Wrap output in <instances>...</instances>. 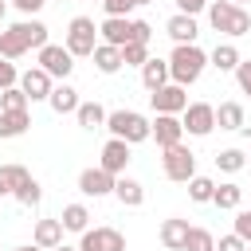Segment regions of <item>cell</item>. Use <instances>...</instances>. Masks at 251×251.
Returning <instances> with one entry per match:
<instances>
[{
    "instance_id": "obj_1",
    "label": "cell",
    "mask_w": 251,
    "mask_h": 251,
    "mask_svg": "<svg viewBox=\"0 0 251 251\" xmlns=\"http://www.w3.org/2000/svg\"><path fill=\"white\" fill-rule=\"evenodd\" d=\"M204 67H208V55H204L196 43H180V47H173V55H169V78H173L176 86H192V82L204 75Z\"/></svg>"
},
{
    "instance_id": "obj_2",
    "label": "cell",
    "mask_w": 251,
    "mask_h": 251,
    "mask_svg": "<svg viewBox=\"0 0 251 251\" xmlns=\"http://www.w3.org/2000/svg\"><path fill=\"white\" fill-rule=\"evenodd\" d=\"M106 129H110V137H122L126 145H141L153 137V122L137 110H114L106 118Z\"/></svg>"
},
{
    "instance_id": "obj_3",
    "label": "cell",
    "mask_w": 251,
    "mask_h": 251,
    "mask_svg": "<svg viewBox=\"0 0 251 251\" xmlns=\"http://www.w3.org/2000/svg\"><path fill=\"white\" fill-rule=\"evenodd\" d=\"M208 20H212L216 31H224V35H231V39L251 31V12H247V8H235L231 0H212V4H208Z\"/></svg>"
},
{
    "instance_id": "obj_4",
    "label": "cell",
    "mask_w": 251,
    "mask_h": 251,
    "mask_svg": "<svg viewBox=\"0 0 251 251\" xmlns=\"http://www.w3.org/2000/svg\"><path fill=\"white\" fill-rule=\"evenodd\" d=\"M102 39H98V27H94V20H86V16H75L71 24H67V51L75 55V59H86V55H94V47H98Z\"/></svg>"
},
{
    "instance_id": "obj_5",
    "label": "cell",
    "mask_w": 251,
    "mask_h": 251,
    "mask_svg": "<svg viewBox=\"0 0 251 251\" xmlns=\"http://www.w3.org/2000/svg\"><path fill=\"white\" fill-rule=\"evenodd\" d=\"M161 169H165V176L169 180H180V184H188L192 176H196V153L180 141V145H173V149H165V157H161Z\"/></svg>"
},
{
    "instance_id": "obj_6",
    "label": "cell",
    "mask_w": 251,
    "mask_h": 251,
    "mask_svg": "<svg viewBox=\"0 0 251 251\" xmlns=\"http://www.w3.org/2000/svg\"><path fill=\"white\" fill-rule=\"evenodd\" d=\"M180 122H184V133L208 137V133L216 129V106H208V102H188V110L180 114Z\"/></svg>"
},
{
    "instance_id": "obj_7",
    "label": "cell",
    "mask_w": 251,
    "mask_h": 251,
    "mask_svg": "<svg viewBox=\"0 0 251 251\" xmlns=\"http://www.w3.org/2000/svg\"><path fill=\"white\" fill-rule=\"evenodd\" d=\"M39 67H43L51 78H63V82H67V75L75 71V55H71L67 47L47 43V47H39Z\"/></svg>"
},
{
    "instance_id": "obj_8",
    "label": "cell",
    "mask_w": 251,
    "mask_h": 251,
    "mask_svg": "<svg viewBox=\"0 0 251 251\" xmlns=\"http://www.w3.org/2000/svg\"><path fill=\"white\" fill-rule=\"evenodd\" d=\"M149 102H153V110L157 114H184L188 110V94H184V86H176V82H169V86H161V90H153L149 94Z\"/></svg>"
},
{
    "instance_id": "obj_9",
    "label": "cell",
    "mask_w": 251,
    "mask_h": 251,
    "mask_svg": "<svg viewBox=\"0 0 251 251\" xmlns=\"http://www.w3.org/2000/svg\"><path fill=\"white\" fill-rule=\"evenodd\" d=\"M20 90L27 94V102H47L51 90H55V82H51V75L43 67H31V71L20 75Z\"/></svg>"
},
{
    "instance_id": "obj_10",
    "label": "cell",
    "mask_w": 251,
    "mask_h": 251,
    "mask_svg": "<svg viewBox=\"0 0 251 251\" xmlns=\"http://www.w3.org/2000/svg\"><path fill=\"white\" fill-rule=\"evenodd\" d=\"M114 184H118V176H110L102 165H98V169H82V173H78V192H82V196H94V200H98V196H110V192H114Z\"/></svg>"
},
{
    "instance_id": "obj_11",
    "label": "cell",
    "mask_w": 251,
    "mask_h": 251,
    "mask_svg": "<svg viewBox=\"0 0 251 251\" xmlns=\"http://www.w3.org/2000/svg\"><path fill=\"white\" fill-rule=\"evenodd\" d=\"M98 35H102V43H110V47H126V43H133V20H126V16H106V20L98 24Z\"/></svg>"
},
{
    "instance_id": "obj_12",
    "label": "cell",
    "mask_w": 251,
    "mask_h": 251,
    "mask_svg": "<svg viewBox=\"0 0 251 251\" xmlns=\"http://www.w3.org/2000/svg\"><path fill=\"white\" fill-rule=\"evenodd\" d=\"M180 137H184V122H180L176 114H157V118H153V141H157L161 149L180 145Z\"/></svg>"
},
{
    "instance_id": "obj_13",
    "label": "cell",
    "mask_w": 251,
    "mask_h": 251,
    "mask_svg": "<svg viewBox=\"0 0 251 251\" xmlns=\"http://www.w3.org/2000/svg\"><path fill=\"white\" fill-rule=\"evenodd\" d=\"M110 176H126V165H129V145L122 141V137H110L106 145H102V161H98Z\"/></svg>"
},
{
    "instance_id": "obj_14",
    "label": "cell",
    "mask_w": 251,
    "mask_h": 251,
    "mask_svg": "<svg viewBox=\"0 0 251 251\" xmlns=\"http://www.w3.org/2000/svg\"><path fill=\"white\" fill-rule=\"evenodd\" d=\"M165 31H169V39H173L176 47H180V43H196V35H200V27H196V16H184V12L169 16Z\"/></svg>"
},
{
    "instance_id": "obj_15",
    "label": "cell",
    "mask_w": 251,
    "mask_h": 251,
    "mask_svg": "<svg viewBox=\"0 0 251 251\" xmlns=\"http://www.w3.org/2000/svg\"><path fill=\"white\" fill-rule=\"evenodd\" d=\"M188 220H180V216H169L165 224H161V243H165V251H184V243H188Z\"/></svg>"
},
{
    "instance_id": "obj_16",
    "label": "cell",
    "mask_w": 251,
    "mask_h": 251,
    "mask_svg": "<svg viewBox=\"0 0 251 251\" xmlns=\"http://www.w3.org/2000/svg\"><path fill=\"white\" fill-rule=\"evenodd\" d=\"M47 106L55 110V114H78V90L71 86V82H59L55 90H51V98H47Z\"/></svg>"
},
{
    "instance_id": "obj_17",
    "label": "cell",
    "mask_w": 251,
    "mask_h": 251,
    "mask_svg": "<svg viewBox=\"0 0 251 251\" xmlns=\"http://www.w3.org/2000/svg\"><path fill=\"white\" fill-rule=\"evenodd\" d=\"M63 220H39L35 224V247H43V251H55V247H63Z\"/></svg>"
},
{
    "instance_id": "obj_18",
    "label": "cell",
    "mask_w": 251,
    "mask_h": 251,
    "mask_svg": "<svg viewBox=\"0 0 251 251\" xmlns=\"http://www.w3.org/2000/svg\"><path fill=\"white\" fill-rule=\"evenodd\" d=\"M90 59H94V67H98L102 75H118V71L126 67V63H122V47H110V43H98Z\"/></svg>"
},
{
    "instance_id": "obj_19",
    "label": "cell",
    "mask_w": 251,
    "mask_h": 251,
    "mask_svg": "<svg viewBox=\"0 0 251 251\" xmlns=\"http://www.w3.org/2000/svg\"><path fill=\"white\" fill-rule=\"evenodd\" d=\"M141 82H145L149 94L161 90V86H169V59H149V63L141 67Z\"/></svg>"
},
{
    "instance_id": "obj_20",
    "label": "cell",
    "mask_w": 251,
    "mask_h": 251,
    "mask_svg": "<svg viewBox=\"0 0 251 251\" xmlns=\"http://www.w3.org/2000/svg\"><path fill=\"white\" fill-rule=\"evenodd\" d=\"M114 196H118L126 208H141V200H145V188H141V180H133V176H118V184H114Z\"/></svg>"
},
{
    "instance_id": "obj_21",
    "label": "cell",
    "mask_w": 251,
    "mask_h": 251,
    "mask_svg": "<svg viewBox=\"0 0 251 251\" xmlns=\"http://www.w3.org/2000/svg\"><path fill=\"white\" fill-rule=\"evenodd\" d=\"M27 126H31L27 110H16V114L0 110V137H4V141H8V137H24V133H27Z\"/></svg>"
},
{
    "instance_id": "obj_22",
    "label": "cell",
    "mask_w": 251,
    "mask_h": 251,
    "mask_svg": "<svg viewBox=\"0 0 251 251\" xmlns=\"http://www.w3.org/2000/svg\"><path fill=\"white\" fill-rule=\"evenodd\" d=\"M208 63H212L216 71H235L243 59H239V47H235V43H216V51L208 55Z\"/></svg>"
},
{
    "instance_id": "obj_23",
    "label": "cell",
    "mask_w": 251,
    "mask_h": 251,
    "mask_svg": "<svg viewBox=\"0 0 251 251\" xmlns=\"http://www.w3.org/2000/svg\"><path fill=\"white\" fill-rule=\"evenodd\" d=\"M216 126L220 129H243L247 122H243V106L239 102H220L216 106Z\"/></svg>"
},
{
    "instance_id": "obj_24",
    "label": "cell",
    "mask_w": 251,
    "mask_h": 251,
    "mask_svg": "<svg viewBox=\"0 0 251 251\" xmlns=\"http://www.w3.org/2000/svg\"><path fill=\"white\" fill-rule=\"evenodd\" d=\"M31 173L24 165H0V196H16V188L27 180Z\"/></svg>"
},
{
    "instance_id": "obj_25",
    "label": "cell",
    "mask_w": 251,
    "mask_h": 251,
    "mask_svg": "<svg viewBox=\"0 0 251 251\" xmlns=\"http://www.w3.org/2000/svg\"><path fill=\"white\" fill-rule=\"evenodd\" d=\"M16 31L24 35V43H27V47H35V51H39V47H47V24H39V20H20V24H16Z\"/></svg>"
},
{
    "instance_id": "obj_26",
    "label": "cell",
    "mask_w": 251,
    "mask_h": 251,
    "mask_svg": "<svg viewBox=\"0 0 251 251\" xmlns=\"http://www.w3.org/2000/svg\"><path fill=\"white\" fill-rule=\"evenodd\" d=\"M75 118H78V126H82V129H102V126H106V118H110V114H106V110H102V106H98V102H82V106H78V114H75Z\"/></svg>"
},
{
    "instance_id": "obj_27",
    "label": "cell",
    "mask_w": 251,
    "mask_h": 251,
    "mask_svg": "<svg viewBox=\"0 0 251 251\" xmlns=\"http://www.w3.org/2000/svg\"><path fill=\"white\" fill-rule=\"evenodd\" d=\"M59 220H63V227H67V231H78V235H82V231H86V224H90V212H86V204H67Z\"/></svg>"
},
{
    "instance_id": "obj_28",
    "label": "cell",
    "mask_w": 251,
    "mask_h": 251,
    "mask_svg": "<svg viewBox=\"0 0 251 251\" xmlns=\"http://www.w3.org/2000/svg\"><path fill=\"white\" fill-rule=\"evenodd\" d=\"M24 51H27V43H24V35L16 31V24H12L8 31H0V55H4V59H20Z\"/></svg>"
},
{
    "instance_id": "obj_29",
    "label": "cell",
    "mask_w": 251,
    "mask_h": 251,
    "mask_svg": "<svg viewBox=\"0 0 251 251\" xmlns=\"http://www.w3.org/2000/svg\"><path fill=\"white\" fill-rule=\"evenodd\" d=\"M239 200H243V188H239L235 180L216 184V196H212V204H216V208H239Z\"/></svg>"
},
{
    "instance_id": "obj_30",
    "label": "cell",
    "mask_w": 251,
    "mask_h": 251,
    "mask_svg": "<svg viewBox=\"0 0 251 251\" xmlns=\"http://www.w3.org/2000/svg\"><path fill=\"white\" fill-rule=\"evenodd\" d=\"M188 196H192L196 204H212V196H216V180H212V176H192V180H188Z\"/></svg>"
},
{
    "instance_id": "obj_31",
    "label": "cell",
    "mask_w": 251,
    "mask_h": 251,
    "mask_svg": "<svg viewBox=\"0 0 251 251\" xmlns=\"http://www.w3.org/2000/svg\"><path fill=\"white\" fill-rule=\"evenodd\" d=\"M16 200H20L24 208H35V204L43 200V188H39V180H35V176H27V180L16 188Z\"/></svg>"
},
{
    "instance_id": "obj_32",
    "label": "cell",
    "mask_w": 251,
    "mask_h": 251,
    "mask_svg": "<svg viewBox=\"0 0 251 251\" xmlns=\"http://www.w3.org/2000/svg\"><path fill=\"white\" fill-rule=\"evenodd\" d=\"M122 63L126 67H145L149 63V43H126L122 47Z\"/></svg>"
},
{
    "instance_id": "obj_33",
    "label": "cell",
    "mask_w": 251,
    "mask_h": 251,
    "mask_svg": "<svg viewBox=\"0 0 251 251\" xmlns=\"http://www.w3.org/2000/svg\"><path fill=\"white\" fill-rule=\"evenodd\" d=\"M0 110H8V114H16V110H27V94H24L20 86H8V90H0Z\"/></svg>"
},
{
    "instance_id": "obj_34",
    "label": "cell",
    "mask_w": 251,
    "mask_h": 251,
    "mask_svg": "<svg viewBox=\"0 0 251 251\" xmlns=\"http://www.w3.org/2000/svg\"><path fill=\"white\" fill-rule=\"evenodd\" d=\"M216 165H220V173H239L247 165V157H243V149H224V153H216Z\"/></svg>"
},
{
    "instance_id": "obj_35",
    "label": "cell",
    "mask_w": 251,
    "mask_h": 251,
    "mask_svg": "<svg viewBox=\"0 0 251 251\" xmlns=\"http://www.w3.org/2000/svg\"><path fill=\"white\" fill-rule=\"evenodd\" d=\"M184 251H216V239H212V231H208V227H192V231H188V243H184Z\"/></svg>"
},
{
    "instance_id": "obj_36",
    "label": "cell",
    "mask_w": 251,
    "mask_h": 251,
    "mask_svg": "<svg viewBox=\"0 0 251 251\" xmlns=\"http://www.w3.org/2000/svg\"><path fill=\"white\" fill-rule=\"evenodd\" d=\"M102 231V251H126V235L118 227H98Z\"/></svg>"
},
{
    "instance_id": "obj_37",
    "label": "cell",
    "mask_w": 251,
    "mask_h": 251,
    "mask_svg": "<svg viewBox=\"0 0 251 251\" xmlns=\"http://www.w3.org/2000/svg\"><path fill=\"white\" fill-rule=\"evenodd\" d=\"M16 82H20V71H16V63L0 55V90H8V86H16Z\"/></svg>"
},
{
    "instance_id": "obj_38",
    "label": "cell",
    "mask_w": 251,
    "mask_h": 251,
    "mask_svg": "<svg viewBox=\"0 0 251 251\" xmlns=\"http://www.w3.org/2000/svg\"><path fill=\"white\" fill-rule=\"evenodd\" d=\"M102 8H106V16H126L129 20V12L137 8V0H102Z\"/></svg>"
},
{
    "instance_id": "obj_39",
    "label": "cell",
    "mask_w": 251,
    "mask_h": 251,
    "mask_svg": "<svg viewBox=\"0 0 251 251\" xmlns=\"http://www.w3.org/2000/svg\"><path fill=\"white\" fill-rule=\"evenodd\" d=\"M78 251H102V231L98 227H86L82 239H78Z\"/></svg>"
},
{
    "instance_id": "obj_40",
    "label": "cell",
    "mask_w": 251,
    "mask_h": 251,
    "mask_svg": "<svg viewBox=\"0 0 251 251\" xmlns=\"http://www.w3.org/2000/svg\"><path fill=\"white\" fill-rule=\"evenodd\" d=\"M235 235H239L243 243H251V208H247V212H235Z\"/></svg>"
},
{
    "instance_id": "obj_41",
    "label": "cell",
    "mask_w": 251,
    "mask_h": 251,
    "mask_svg": "<svg viewBox=\"0 0 251 251\" xmlns=\"http://www.w3.org/2000/svg\"><path fill=\"white\" fill-rule=\"evenodd\" d=\"M235 82H239L243 94H251V59H243V63L235 67Z\"/></svg>"
},
{
    "instance_id": "obj_42",
    "label": "cell",
    "mask_w": 251,
    "mask_h": 251,
    "mask_svg": "<svg viewBox=\"0 0 251 251\" xmlns=\"http://www.w3.org/2000/svg\"><path fill=\"white\" fill-rule=\"evenodd\" d=\"M216 251H247V243L231 231V235H220V243H216Z\"/></svg>"
},
{
    "instance_id": "obj_43",
    "label": "cell",
    "mask_w": 251,
    "mask_h": 251,
    "mask_svg": "<svg viewBox=\"0 0 251 251\" xmlns=\"http://www.w3.org/2000/svg\"><path fill=\"white\" fill-rule=\"evenodd\" d=\"M204 8H208V0H176V12H184V16H196Z\"/></svg>"
},
{
    "instance_id": "obj_44",
    "label": "cell",
    "mask_w": 251,
    "mask_h": 251,
    "mask_svg": "<svg viewBox=\"0 0 251 251\" xmlns=\"http://www.w3.org/2000/svg\"><path fill=\"white\" fill-rule=\"evenodd\" d=\"M149 35H153V27L145 20H133V43H149Z\"/></svg>"
},
{
    "instance_id": "obj_45",
    "label": "cell",
    "mask_w": 251,
    "mask_h": 251,
    "mask_svg": "<svg viewBox=\"0 0 251 251\" xmlns=\"http://www.w3.org/2000/svg\"><path fill=\"white\" fill-rule=\"evenodd\" d=\"M12 4H16V8L24 12V16H35V12H39V8L47 4V0H12Z\"/></svg>"
},
{
    "instance_id": "obj_46",
    "label": "cell",
    "mask_w": 251,
    "mask_h": 251,
    "mask_svg": "<svg viewBox=\"0 0 251 251\" xmlns=\"http://www.w3.org/2000/svg\"><path fill=\"white\" fill-rule=\"evenodd\" d=\"M12 251H43V247H35V243H27V247H12Z\"/></svg>"
},
{
    "instance_id": "obj_47",
    "label": "cell",
    "mask_w": 251,
    "mask_h": 251,
    "mask_svg": "<svg viewBox=\"0 0 251 251\" xmlns=\"http://www.w3.org/2000/svg\"><path fill=\"white\" fill-rule=\"evenodd\" d=\"M4 12H8V4H4V0H0V20H4Z\"/></svg>"
},
{
    "instance_id": "obj_48",
    "label": "cell",
    "mask_w": 251,
    "mask_h": 251,
    "mask_svg": "<svg viewBox=\"0 0 251 251\" xmlns=\"http://www.w3.org/2000/svg\"><path fill=\"white\" fill-rule=\"evenodd\" d=\"M55 251H78V247H67V243H63V247H55Z\"/></svg>"
},
{
    "instance_id": "obj_49",
    "label": "cell",
    "mask_w": 251,
    "mask_h": 251,
    "mask_svg": "<svg viewBox=\"0 0 251 251\" xmlns=\"http://www.w3.org/2000/svg\"><path fill=\"white\" fill-rule=\"evenodd\" d=\"M239 133H247V137H251V126H243V129H239Z\"/></svg>"
},
{
    "instance_id": "obj_50",
    "label": "cell",
    "mask_w": 251,
    "mask_h": 251,
    "mask_svg": "<svg viewBox=\"0 0 251 251\" xmlns=\"http://www.w3.org/2000/svg\"><path fill=\"white\" fill-rule=\"evenodd\" d=\"M231 4H235V8H243V4H247V0H231Z\"/></svg>"
},
{
    "instance_id": "obj_51",
    "label": "cell",
    "mask_w": 251,
    "mask_h": 251,
    "mask_svg": "<svg viewBox=\"0 0 251 251\" xmlns=\"http://www.w3.org/2000/svg\"><path fill=\"white\" fill-rule=\"evenodd\" d=\"M137 4H153V0H137Z\"/></svg>"
},
{
    "instance_id": "obj_52",
    "label": "cell",
    "mask_w": 251,
    "mask_h": 251,
    "mask_svg": "<svg viewBox=\"0 0 251 251\" xmlns=\"http://www.w3.org/2000/svg\"><path fill=\"white\" fill-rule=\"evenodd\" d=\"M247 251H251V243H247Z\"/></svg>"
},
{
    "instance_id": "obj_53",
    "label": "cell",
    "mask_w": 251,
    "mask_h": 251,
    "mask_svg": "<svg viewBox=\"0 0 251 251\" xmlns=\"http://www.w3.org/2000/svg\"><path fill=\"white\" fill-rule=\"evenodd\" d=\"M0 251H4V247H0Z\"/></svg>"
},
{
    "instance_id": "obj_54",
    "label": "cell",
    "mask_w": 251,
    "mask_h": 251,
    "mask_svg": "<svg viewBox=\"0 0 251 251\" xmlns=\"http://www.w3.org/2000/svg\"><path fill=\"white\" fill-rule=\"evenodd\" d=\"M208 4H212V0H208Z\"/></svg>"
}]
</instances>
